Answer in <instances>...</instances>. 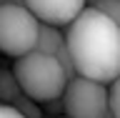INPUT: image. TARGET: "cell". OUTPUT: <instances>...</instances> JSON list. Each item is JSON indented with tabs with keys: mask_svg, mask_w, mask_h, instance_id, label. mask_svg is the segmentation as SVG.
I'll list each match as a JSON object with an SVG mask.
<instances>
[{
	"mask_svg": "<svg viewBox=\"0 0 120 118\" xmlns=\"http://www.w3.org/2000/svg\"><path fill=\"white\" fill-rule=\"evenodd\" d=\"M75 73L108 83L120 78V25L100 10L85 5L63 33Z\"/></svg>",
	"mask_w": 120,
	"mask_h": 118,
	"instance_id": "1",
	"label": "cell"
},
{
	"mask_svg": "<svg viewBox=\"0 0 120 118\" xmlns=\"http://www.w3.org/2000/svg\"><path fill=\"white\" fill-rule=\"evenodd\" d=\"M10 70L18 78L20 90L38 103H45L50 98H60V93L68 83L55 55H48L40 50H28L18 55Z\"/></svg>",
	"mask_w": 120,
	"mask_h": 118,
	"instance_id": "2",
	"label": "cell"
},
{
	"mask_svg": "<svg viewBox=\"0 0 120 118\" xmlns=\"http://www.w3.org/2000/svg\"><path fill=\"white\" fill-rule=\"evenodd\" d=\"M38 18L25 5H0V53L18 58L33 50Z\"/></svg>",
	"mask_w": 120,
	"mask_h": 118,
	"instance_id": "3",
	"label": "cell"
},
{
	"mask_svg": "<svg viewBox=\"0 0 120 118\" xmlns=\"http://www.w3.org/2000/svg\"><path fill=\"white\" fill-rule=\"evenodd\" d=\"M63 111L73 118H105L108 116V101H105V83L75 75L65 83L60 93Z\"/></svg>",
	"mask_w": 120,
	"mask_h": 118,
	"instance_id": "4",
	"label": "cell"
},
{
	"mask_svg": "<svg viewBox=\"0 0 120 118\" xmlns=\"http://www.w3.org/2000/svg\"><path fill=\"white\" fill-rule=\"evenodd\" d=\"M22 5L28 8L38 20L50 23L55 28H65L85 8V0H22Z\"/></svg>",
	"mask_w": 120,
	"mask_h": 118,
	"instance_id": "5",
	"label": "cell"
},
{
	"mask_svg": "<svg viewBox=\"0 0 120 118\" xmlns=\"http://www.w3.org/2000/svg\"><path fill=\"white\" fill-rule=\"evenodd\" d=\"M63 43H65V40H63V30L60 28H55V25H50V23L38 20V33H35V45H33V50L55 55V50H58Z\"/></svg>",
	"mask_w": 120,
	"mask_h": 118,
	"instance_id": "6",
	"label": "cell"
},
{
	"mask_svg": "<svg viewBox=\"0 0 120 118\" xmlns=\"http://www.w3.org/2000/svg\"><path fill=\"white\" fill-rule=\"evenodd\" d=\"M18 93H22V90H20V85H18V78L13 75V70H3V73H0V101L13 103Z\"/></svg>",
	"mask_w": 120,
	"mask_h": 118,
	"instance_id": "7",
	"label": "cell"
},
{
	"mask_svg": "<svg viewBox=\"0 0 120 118\" xmlns=\"http://www.w3.org/2000/svg\"><path fill=\"white\" fill-rule=\"evenodd\" d=\"M105 101H108V116H120V78H112L105 85Z\"/></svg>",
	"mask_w": 120,
	"mask_h": 118,
	"instance_id": "8",
	"label": "cell"
},
{
	"mask_svg": "<svg viewBox=\"0 0 120 118\" xmlns=\"http://www.w3.org/2000/svg\"><path fill=\"white\" fill-rule=\"evenodd\" d=\"M13 106L18 108V113L20 116H25V118H38L40 116V106H38V101H33L30 96H25V93H18L15 96V101H13Z\"/></svg>",
	"mask_w": 120,
	"mask_h": 118,
	"instance_id": "9",
	"label": "cell"
},
{
	"mask_svg": "<svg viewBox=\"0 0 120 118\" xmlns=\"http://www.w3.org/2000/svg\"><path fill=\"white\" fill-rule=\"evenodd\" d=\"M90 8H95V10H100L103 15H108L110 20L120 23V0H93Z\"/></svg>",
	"mask_w": 120,
	"mask_h": 118,
	"instance_id": "10",
	"label": "cell"
},
{
	"mask_svg": "<svg viewBox=\"0 0 120 118\" xmlns=\"http://www.w3.org/2000/svg\"><path fill=\"white\" fill-rule=\"evenodd\" d=\"M55 60L60 63V68H63V73H65L68 81L78 75V73H75V65H73V58H70V53H68V48H65V43H63L58 50H55Z\"/></svg>",
	"mask_w": 120,
	"mask_h": 118,
	"instance_id": "11",
	"label": "cell"
},
{
	"mask_svg": "<svg viewBox=\"0 0 120 118\" xmlns=\"http://www.w3.org/2000/svg\"><path fill=\"white\" fill-rule=\"evenodd\" d=\"M18 108L13 103H5V101H0V118H18Z\"/></svg>",
	"mask_w": 120,
	"mask_h": 118,
	"instance_id": "12",
	"label": "cell"
},
{
	"mask_svg": "<svg viewBox=\"0 0 120 118\" xmlns=\"http://www.w3.org/2000/svg\"><path fill=\"white\" fill-rule=\"evenodd\" d=\"M48 103V113H60L63 111V101L60 98H50V101H45Z\"/></svg>",
	"mask_w": 120,
	"mask_h": 118,
	"instance_id": "13",
	"label": "cell"
},
{
	"mask_svg": "<svg viewBox=\"0 0 120 118\" xmlns=\"http://www.w3.org/2000/svg\"><path fill=\"white\" fill-rule=\"evenodd\" d=\"M0 5H22V0H0Z\"/></svg>",
	"mask_w": 120,
	"mask_h": 118,
	"instance_id": "14",
	"label": "cell"
},
{
	"mask_svg": "<svg viewBox=\"0 0 120 118\" xmlns=\"http://www.w3.org/2000/svg\"><path fill=\"white\" fill-rule=\"evenodd\" d=\"M90 3H93V0H85V5H90Z\"/></svg>",
	"mask_w": 120,
	"mask_h": 118,
	"instance_id": "15",
	"label": "cell"
},
{
	"mask_svg": "<svg viewBox=\"0 0 120 118\" xmlns=\"http://www.w3.org/2000/svg\"><path fill=\"white\" fill-rule=\"evenodd\" d=\"M0 73H3V68H0Z\"/></svg>",
	"mask_w": 120,
	"mask_h": 118,
	"instance_id": "16",
	"label": "cell"
}]
</instances>
